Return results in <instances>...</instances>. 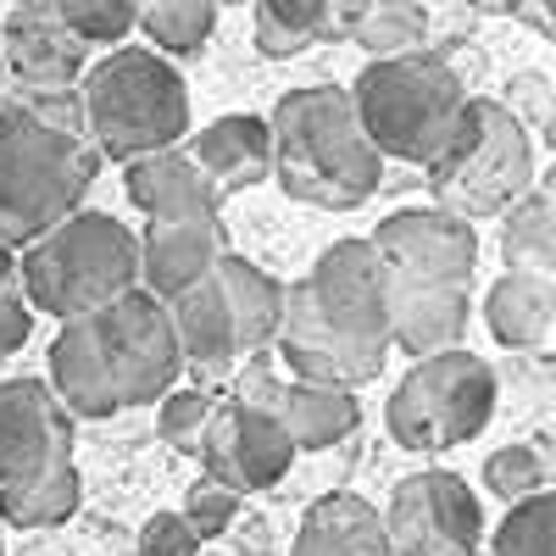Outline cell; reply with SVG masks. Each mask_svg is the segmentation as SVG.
I'll return each mask as SVG.
<instances>
[{"label":"cell","mask_w":556,"mask_h":556,"mask_svg":"<svg viewBox=\"0 0 556 556\" xmlns=\"http://www.w3.org/2000/svg\"><path fill=\"white\" fill-rule=\"evenodd\" d=\"M78 513V468H51L34 484L0 490V529H51Z\"/></svg>","instance_id":"4316f807"},{"label":"cell","mask_w":556,"mask_h":556,"mask_svg":"<svg viewBox=\"0 0 556 556\" xmlns=\"http://www.w3.org/2000/svg\"><path fill=\"white\" fill-rule=\"evenodd\" d=\"M139 28L156 45V56H195L217 28V7H206V0H156V7H139Z\"/></svg>","instance_id":"f1b7e54d"},{"label":"cell","mask_w":556,"mask_h":556,"mask_svg":"<svg viewBox=\"0 0 556 556\" xmlns=\"http://www.w3.org/2000/svg\"><path fill=\"white\" fill-rule=\"evenodd\" d=\"M278 424H285L295 451H329L340 440L356 434L362 424V401L351 390H323V384H290L285 406H278Z\"/></svg>","instance_id":"d4e9b609"},{"label":"cell","mask_w":556,"mask_h":556,"mask_svg":"<svg viewBox=\"0 0 556 556\" xmlns=\"http://www.w3.org/2000/svg\"><path fill=\"white\" fill-rule=\"evenodd\" d=\"M7 67L28 96H73L89 73V45L62 23L56 0H23L7 12Z\"/></svg>","instance_id":"5bb4252c"},{"label":"cell","mask_w":556,"mask_h":556,"mask_svg":"<svg viewBox=\"0 0 556 556\" xmlns=\"http://www.w3.org/2000/svg\"><path fill=\"white\" fill-rule=\"evenodd\" d=\"M223 223L201 217V223H146L139 235V290L156 295L162 306H173L178 295H190L195 285L217 273L223 262Z\"/></svg>","instance_id":"2e32d148"},{"label":"cell","mask_w":556,"mask_h":556,"mask_svg":"<svg viewBox=\"0 0 556 556\" xmlns=\"http://www.w3.org/2000/svg\"><path fill=\"white\" fill-rule=\"evenodd\" d=\"M56 12L84 45H117L139 28V7L128 0H56Z\"/></svg>","instance_id":"1f68e13d"},{"label":"cell","mask_w":556,"mask_h":556,"mask_svg":"<svg viewBox=\"0 0 556 556\" xmlns=\"http://www.w3.org/2000/svg\"><path fill=\"white\" fill-rule=\"evenodd\" d=\"M101 173L78 96H34L0 112V245L28 251L84 212Z\"/></svg>","instance_id":"7a4b0ae2"},{"label":"cell","mask_w":556,"mask_h":556,"mask_svg":"<svg viewBox=\"0 0 556 556\" xmlns=\"http://www.w3.org/2000/svg\"><path fill=\"white\" fill-rule=\"evenodd\" d=\"M534 195H540V201H545V206L556 212V162H551V173L540 178V190H534Z\"/></svg>","instance_id":"74e56055"},{"label":"cell","mask_w":556,"mask_h":556,"mask_svg":"<svg viewBox=\"0 0 556 556\" xmlns=\"http://www.w3.org/2000/svg\"><path fill=\"white\" fill-rule=\"evenodd\" d=\"M0 556H7V529H0Z\"/></svg>","instance_id":"60d3db41"},{"label":"cell","mask_w":556,"mask_h":556,"mask_svg":"<svg viewBox=\"0 0 556 556\" xmlns=\"http://www.w3.org/2000/svg\"><path fill=\"white\" fill-rule=\"evenodd\" d=\"M384 534L395 556H479L484 545V513L468 479L445 468H424L395 484Z\"/></svg>","instance_id":"30bf717a"},{"label":"cell","mask_w":556,"mask_h":556,"mask_svg":"<svg viewBox=\"0 0 556 556\" xmlns=\"http://www.w3.org/2000/svg\"><path fill=\"white\" fill-rule=\"evenodd\" d=\"M484 323L501 345L534 351L556 334V285L534 273H501L484 295Z\"/></svg>","instance_id":"cb8c5ba5"},{"label":"cell","mask_w":556,"mask_h":556,"mask_svg":"<svg viewBox=\"0 0 556 556\" xmlns=\"http://www.w3.org/2000/svg\"><path fill=\"white\" fill-rule=\"evenodd\" d=\"M123 190H128L134 212L146 223H201V217H217V190L206 184V173L190 162L184 146L128 162L123 167Z\"/></svg>","instance_id":"e0dca14e"},{"label":"cell","mask_w":556,"mask_h":556,"mask_svg":"<svg viewBox=\"0 0 556 556\" xmlns=\"http://www.w3.org/2000/svg\"><path fill=\"white\" fill-rule=\"evenodd\" d=\"M173 317V334H178V356L184 367L206 384V379H228V367L240 356V334H235V312H228L217 278L195 285L190 295H178L167 306Z\"/></svg>","instance_id":"44dd1931"},{"label":"cell","mask_w":556,"mask_h":556,"mask_svg":"<svg viewBox=\"0 0 556 556\" xmlns=\"http://www.w3.org/2000/svg\"><path fill=\"white\" fill-rule=\"evenodd\" d=\"M424 39H429V12L417 0H367L351 45H362L374 62H395V56L424 51Z\"/></svg>","instance_id":"83f0119b"},{"label":"cell","mask_w":556,"mask_h":556,"mask_svg":"<svg viewBox=\"0 0 556 556\" xmlns=\"http://www.w3.org/2000/svg\"><path fill=\"white\" fill-rule=\"evenodd\" d=\"M540 134H545V146L556 151V101H551V112H545V123H540Z\"/></svg>","instance_id":"ab89813d"},{"label":"cell","mask_w":556,"mask_h":556,"mask_svg":"<svg viewBox=\"0 0 556 556\" xmlns=\"http://www.w3.org/2000/svg\"><path fill=\"white\" fill-rule=\"evenodd\" d=\"M501 256H506V273H534V278H551L556 285V212L534 190L506 212Z\"/></svg>","instance_id":"484cf974"},{"label":"cell","mask_w":556,"mask_h":556,"mask_svg":"<svg viewBox=\"0 0 556 556\" xmlns=\"http://www.w3.org/2000/svg\"><path fill=\"white\" fill-rule=\"evenodd\" d=\"M28 334H34V306L23 301L17 285H7V290H0V356L23 351Z\"/></svg>","instance_id":"d590c367"},{"label":"cell","mask_w":556,"mask_h":556,"mask_svg":"<svg viewBox=\"0 0 556 556\" xmlns=\"http://www.w3.org/2000/svg\"><path fill=\"white\" fill-rule=\"evenodd\" d=\"M235 513H240V495H228L212 479H195L190 495H184V523L195 529V540H217L228 523H235Z\"/></svg>","instance_id":"836d02e7"},{"label":"cell","mask_w":556,"mask_h":556,"mask_svg":"<svg viewBox=\"0 0 556 556\" xmlns=\"http://www.w3.org/2000/svg\"><path fill=\"white\" fill-rule=\"evenodd\" d=\"M429 190L440 212L473 223V217H506L534 190V146L513 106L501 101H468L456 139L429 167Z\"/></svg>","instance_id":"52a82bcc"},{"label":"cell","mask_w":556,"mask_h":556,"mask_svg":"<svg viewBox=\"0 0 556 556\" xmlns=\"http://www.w3.org/2000/svg\"><path fill=\"white\" fill-rule=\"evenodd\" d=\"M273 345H278V356H285V367L295 374V384H323V390H351V395H356L367 379L384 374V356L334 340V334L312 317V306H306V295H301V278H295L290 295H285V329H278Z\"/></svg>","instance_id":"9a60e30c"},{"label":"cell","mask_w":556,"mask_h":556,"mask_svg":"<svg viewBox=\"0 0 556 556\" xmlns=\"http://www.w3.org/2000/svg\"><path fill=\"white\" fill-rule=\"evenodd\" d=\"M301 295L334 340L390 356V267L374 240H334L301 278Z\"/></svg>","instance_id":"9c48e42d"},{"label":"cell","mask_w":556,"mask_h":556,"mask_svg":"<svg viewBox=\"0 0 556 556\" xmlns=\"http://www.w3.org/2000/svg\"><path fill=\"white\" fill-rule=\"evenodd\" d=\"M184 151H190V162L206 173V184L223 201V195H240L273 173V128H267V117L235 112V117L206 123Z\"/></svg>","instance_id":"ac0fdd59"},{"label":"cell","mask_w":556,"mask_h":556,"mask_svg":"<svg viewBox=\"0 0 556 556\" xmlns=\"http://www.w3.org/2000/svg\"><path fill=\"white\" fill-rule=\"evenodd\" d=\"M290 556H395L384 534V513L362 495H323L306 506Z\"/></svg>","instance_id":"7402d4cb"},{"label":"cell","mask_w":556,"mask_h":556,"mask_svg":"<svg viewBox=\"0 0 556 556\" xmlns=\"http://www.w3.org/2000/svg\"><path fill=\"white\" fill-rule=\"evenodd\" d=\"M212 395L201 390V384H178L173 395H162V412H156V429H162V440L173 445V451H201V440H206V424H212Z\"/></svg>","instance_id":"4dcf8cb0"},{"label":"cell","mask_w":556,"mask_h":556,"mask_svg":"<svg viewBox=\"0 0 556 556\" xmlns=\"http://www.w3.org/2000/svg\"><path fill=\"white\" fill-rule=\"evenodd\" d=\"M184 356L156 295L128 290L112 306L62 323L51 345V390L73 417H117L123 406L178 390Z\"/></svg>","instance_id":"6da1fadb"},{"label":"cell","mask_w":556,"mask_h":556,"mask_svg":"<svg viewBox=\"0 0 556 556\" xmlns=\"http://www.w3.org/2000/svg\"><path fill=\"white\" fill-rule=\"evenodd\" d=\"M495 417V367L473 351H445L412 362V374L390 390L384 424L406 451H451L484 434Z\"/></svg>","instance_id":"ba28073f"},{"label":"cell","mask_w":556,"mask_h":556,"mask_svg":"<svg viewBox=\"0 0 556 556\" xmlns=\"http://www.w3.org/2000/svg\"><path fill=\"white\" fill-rule=\"evenodd\" d=\"M78 117L84 139L96 146L101 162H139L173 151L190 134V96H184V73L156 56L123 45V51L101 56L78 78Z\"/></svg>","instance_id":"277c9868"},{"label":"cell","mask_w":556,"mask_h":556,"mask_svg":"<svg viewBox=\"0 0 556 556\" xmlns=\"http://www.w3.org/2000/svg\"><path fill=\"white\" fill-rule=\"evenodd\" d=\"M17 278L34 312H51L56 323L89 317L139 290V235L112 212H78L23 251Z\"/></svg>","instance_id":"8992f818"},{"label":"cell","mask_w":556,"mask_h":556,"mask_svg":"<svg viewBox=\"0 0 556 556\" xmlns=\"http://www.w3.org/2000/svg\"><path fill=\"white\" fill-rule=\"evenodd\" d=\"M468 89L456 67L434 51H412L395 62H367L362 78L351 84V106L362 117V134L374 139L379 156L434 167L440 151L456 139L462 112H468Z\"/></svg>","instance_id":"5b68a950"},{"label":"cell","mask_w":556,"mask_h":556,"mask_svg":"<svg viewBox=\"0 0 556 556\" xmlns=\"http://www.w3.org/2000/svg\"><path fill=\"white\" fill-rule=\"evenodd\" d=\"M529 23H540V28H551L556 34V0H551V7H540V12H523Z\"/></svg>","instance_id":"f35d334b"},{"label":"cell","mask_w":556,"mask_h":556,"mask_svg":"<svg viewBox=\"0 0 556 556\" xmlns=\"http://www.w3.org/2000/svg\"><path fill=\"white\" fill-rule=\"evenodd\" d=\"M273 178L290 201L351 212L384 184V156L362 134L351 89L312 84L273 106Z\"/></svg>","instance_id":"3957f363"},{"label":"cell","mask_w":556,"mask_h":556,"mask_svg":"<svg viewBox=\"0 0 556 556\" xmlns=\"http://www.w3.org/2000/svg\"><path fill=\"white\" fill-rule=\"evenodd\" d=\"M201 479L223 484L228 495H251V490H273L278 479L290 473L295 445L278 424V412L245 406V401H223L212 406V424L201 440Z\"/></svg>","instance_id":"7c38bea8"},{"label":"cell","mask_w":556,"mask_h":556,"mask_svg":"<svg viewBox=\"0 0 556 556\" xmlns=\"http://www.w3.org/2000/svg\"><path fill=\"white\" fill-rule=\"evenodd\" d=\"M367 0H262L256 7V51L262 56H301L306 45L356 39Z\"/></svg>","instance_id":"ffe728a7"},{"label":"cell","mask_w":556,"mask_h":556,"mask_svg":"<svg viewBox=\"0 0 556 556\" xmlns=\"http://www.w3.org/2000/svg\"><path fill=\"white\" fill-rule=\"evenodd\" d=\"M468 290H440V285H390V351H406L417 362L462 351L468 334Z\"/></svg>","instance_id":"d6986e66"},{"label":"cell","mask_w":556,"mask_h":556,"mask_svg":"<svg viewBox=\"0 0 556 556\" xmlns=\"http://www.w3.org/2000/svg\"><path fill=\"white\" fill-rule=\"evenodd\" d=\"M212 278H217L228 312H235L240 351H267L278 340V329H285V295H290V285H278L273 273H262L240 251H223V262H217Z\"/></svg>","instance_id":"603a6c76"},{"label":"cell","mask_w":556,"mask_h":556,"mask_svg":"<svg viewBox=\"0 0 556 556\" xmlns=\"http://www.w3.org/2000/svg\"><path fill=\"white\" fill-rule=\"evenodd\" d=\"M495 556H556V490L518 501L495 529Z\"/></svg>","instance_id":"f546056e"},{"label":"cell","mask_w":556,"mask_h":556,"mask_svg":"<svg viewBox=\"0 0 556 556\" xmlns=\"http://www.w3.org/2000/svg\"><path fill=\"white\" fill-rule=\"evenodd\" d=\"M374 251L390 267V285H440L468 290L479 267V235L440 206H406L374 228Z\"/></svg>","instance_id":"8fae6325"},{"label":"cell","mask_w":556,"mask_h":556,"mask_svg":"<svg viewBox=\"0 0 556 556\" xmlns=\"http://www.w3.org/2000/svg\"><path fill=\"white\" fill-rule=\"evenodd\" d=\"M7 285H17V256L0 245V290H7Z\"/></svg>","instance_id":"8d00e7d4"},{"label":"cell","mask_w":556,"mask_h":556,"mask_svg":"<svg viewBox=\"0 0 556 556\" xmlns=\"http://www.w3.org/2000/svg\"><path fill=\"white\" fill-rule=\"evenodd\" d=\"M139 556H201V540L184 523V513H156L139 534Z\"/></svg>","instance_id":"e575fe53"},{"label":"cell","mask_w":556,"mask_h":556,"mask_svg":"<svg viewBox=\"0 0 556 556\" xmlns=\"http://www.w3.org/2000/svg\"><path fill=\"white\" fill-rule=\"evenodd\" d=\"M73 462V412L45 379L0 384V490L34 484Z\"/></svg>","instance_id":"4fadbf2b"},{"label":"cell","mask_w":556,"mask_h":556,"mask_svg":"<svg viewBox=\"0 0 556 556\" xmlns=\"http://www.w3.org/2000/svg\"><path fill=\"white\" fill-rule=\"evenodd\" d=\"M484 484L501 495V501H529L545 490V468H540V456L529 445H501L490 462H484Z\"/></svg>","instance_id":"d6a6232c"}]
</instances>
